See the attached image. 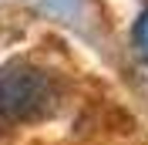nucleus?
<instances>
[{
  "label": "nucleus",
  "instance_id": "nucleus-2",
  "mask_svg": "<svg viewBox=\"0 0 148 145\" xmlns=\"http://www.w3.org/2000/svg\"><path fill=\"white\" fill-rule=\"evenodd\" d=\"M131 44H135V54L148 64V7L138 14L135 27H131Z\"/></svg>",
  "mask_w": 148,
  "mask_h": 145
},
{
  "label": "nucleus",
  "instance_id": "nucleus-1",
  "mask_svg": "<svg viewBox=\"0 0 148 145\" xmlns=\"http://www.w3.org/2000/svg\"><path fill=\"white\" fill-rule=\"evenodd\" d=\"M61 88L54 74L30 61H14L0 71V118L3 122H37L57 108Z\"/></svg>",
  "mask_w": 148,
  "mask_h": 145
}]
</instances>
